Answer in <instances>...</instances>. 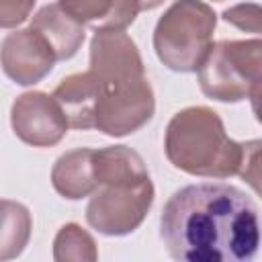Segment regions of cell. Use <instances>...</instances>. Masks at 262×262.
<instances>
[{
  "label": "cell",
  "mask_w": 262,
  "mask_h": 262,
  "mask_svg": "<svg viewBox=\"0 0 262 262\" xmlns=\"http://www.w3.org/2000/svg\"><path fill=\"white\" fill-rule=\"evenodd\" d=\"M160 235L174 260L246 262L260 248L262 223L244 190L201 182L176 190L166 201Z\"/></svg>",
  "instance_id": "obj_1"
},
{
  "label": "cell",
  "mask_w": 262,
  "mask_h": 262,
  "mask_svg": "<svg viewBox=\"0 0 262 262\" xmlns=\"http://www.w3.org/2000/svg\"><path fill=\"white\" fill-rule=\"evenodd\" d=\"M96 190L86 207V221L104 235L135 231L154 205V184L145 162L127 145L94 149Z\"/></svg>",
  "instance_id": "obj_2"
},
{
  "label": "cell",
  "mask_w": 262,
  "mask_h": 262,
  "mask_svg": "<svg viewBox=\"0 0 262 262\" xmlns=\"http://www.w3.org/2000/svg\"><path fill=\"white\" fill-rule=\"evenodd\" d=\"M164 151L174 168L205 178H229L242 162V143L229 139L221 117L209 106L178 111L166 127Z\"/></svg>",
  "instance_id": "obj_3"
},
{
  "label": "cell",
  "mask_w": 262,
  "mask_h": 262,
  "mask_svg": "<svg viewBox=\"0 0 262 262\" xmlns=\"http://www.w3.org/2000/svg\"><path fill=\"white\" fill-rule=\"evenodd\" d=\"M217 14L203 0H176L154 29L158 59L172 72H196L213 45Z\"/></svg>",
  "instance_id": "obj_4"
},
{
  "label": "cell",
  "mask_w": 262,
  "mask_h": 262,
  "mask_svg": "<svg viewBox=\"0 0 262 262\" xmlns=\"http://www.w3.org/2000/svg\"><path fill=\"white\" fill-rule=\"evenodd\" d=\"M196 72L205 96L239 102L256 84H262V39L219 41L211 45Z\"/></svg>",
  "instance_id": "obj_5"
},
{
  "label": "cell",
  "mask_w": 262,
  "mask_h": 262,
  "mask_svg": "<svg viewBox=\"0 0 262 262\" xmlns=\"http://www.w3.org/2000/svg\"><path fill=\"white\" fill-rule=\"evenodd\" d=\"M98 86L100 96L94 113V127L104 135L125 137L151 121L156 100L151 84L145 76L121 82L98 80Z\"/></svg>",
  "instance_id": "obj_6"
},
{
  "label": "cell",
  "mask_w": 262,
  "mask_h": 262,
  "mask_svg": "<svg viewBox=\"0 0 262 262\" xmlns=\"http://www.w3.org/2000/svg\"><path fill=\"white\" fill-rule=\"evenodd\" d=\"M14 135L33 147H51L68 133V117L53 94L33 90L16 96L10 108Z\"/></svg>",
  "instance_id": "obj_7"
},
{
  "label": "cell",
  "mask_w": 262,
  "mask_h": 262,
  "mask_svg": "<svg viewBox=\"0 0 262 262\" xmlns=\"http://www.w3.org/2000/svg\"><path fill=\"white\" fill-rule=\"evenodd\" d=\"M57 61L47 41L35 29H18L2 41V70L18 86L41 82Z\"/></svg>",
  "instance_id": "obj_8"
},
{
  "label": "cell",
  "mask_w": 262,
  "mask_h": 262,
  "mask_svg": "<svg viewBox=\"0 0 262 262\" xmlns=\"http://www.w3.org/2000/svg\"><path fill=\"white\" fill-rule=\"evenodd\" d=\"M102 82H121L145 76L135 41L123 31H96L90 41V68Z\"/></svg>",
  "instance_id": "obj_9"
},
{
  "label": "cell",
  "mask_w": 262,
  "mask_h": 262,
  "mask_svg": "<svg viewBox=\"0 0 262 262\" xmlns=\"http://www.w3.org/2000/svg\"><path fill=\"white\" fill-rule=\"evenodd\" d=\"M53 96L59 102L63 115L68 117L70 127L74 129L94 127V113L100 96V86L90 70L63 78L53 90Z\"/></svg>",
  "instance_id": "obj_10"
},
{
  "label": "cell",
  "mask_w": 262,
  "mask_h": 262,
  "mask_svg": "<svg viewBox=\"0 0 262 262\" xmlns=\"http://www.w3.org/2000/svg\"><path fill=\"white\" fill-rule=\"evenodd\" d=\"M29 27L47 41L57 59L74 57L84 43V25L66 12L59 2L45 4L33 16Z\"/></svg>",
  "instance_id": "obj_11"
},
{
  "label": "cell",
  "mask_w": 262,
  "mask_h": 262,
  "mask_svg": "<svg viewBox=\"0 0 262 262\" xmlns=\"http://www.w3.org/2000/svg\"><path fill=\"white\" fill-rule=\"evenodd\" d=\"M51 184L68 201L90 196L96 190L94 174V149L78 147L57 158L51 170Z\"/></svg>",
  "instance_id": "obj_12"
},
{
  "label": "cell",
  "mask_w": 262,
  "mask_h": 262,
  "mask_svg": "<svg viewBox=\"0 0 262 262\" xmlns=\"http://www.w3.org/2000/svg\"><path fill=\"white\" fill-rule=\"evenodd\" d=\"M78 23L94 31H125L141 10L137 0H57Z\"/></svg>",
  "instance_id": "obj_13"
},
{
  "label": "cell",
  "mask_w": 262,
  "mask_h": 262,
  "mask_svg": "<svg viewBox=\"0 0 262 262\" xmlns=\"http://www.w3.org/2000/svg\"><path fill=\"white\" fill-rule=\"evenodd\" d=\"M31 213L25 205L2 201V231H0V260L18 256L31 235Z\"/></svg>",
  "instance_id": "obj_14"
},
{
  "label": "cell",
  "mask_w": 262,
  "mask_h": 262,
  "mask_svg": "<svg viewBox=\"0 0 262 262\" xmlns=\"http://www.w3.org/2000/svg\"><path fill=\"white\" fill-rule=\"evenodd\" d=\"M53 258L57 262L68 260H86L94 262L98 258L96 244L88 231H84L78 223H66L59 227L53 242Z\"/></svg>",
  "instance_id": "obj_15"
},
{
  "label": "cell",
  "mask_w": 262,
  "mask_h": 262,
  "mask_svg": "<svg viewBox=\"0 0 262 262\" xmlns=\"http://www.w3.org/2000/svg\"><path fill=\"white\" fill-rule=\"evenodd\" d=\"M237 174L262 199V139H250L242 143V162Z\"/></svg>",
  "instance_id": "obj_16"
},
{
  "label": "cell",
  "mask_w": 262,
  "mask_h": 262,
  "mask_svg": "<svg viewBox=\"0 0 262 262\" xmlns=\"http://www.w3.org/2000/svg\"><path fill=\"white\" fill-rule=\"evenodd\" d=\"M221 16L225 23L237 27L239 31L262 35V4L242 2V4L225 8Z\"/></svg>",
  "instance_id": "obj_17"
},
{
  "label": "cell",
  "mask_w": 262,
  "mask_h": 262,
  "mask_svg": "<svg viewBox=\"0 0 262 262\" xmlns=\"http://www.w3.org/2000/svg\"><path fill=\"white\" fill-rule=\"evenodd\" d=\"M35 6V0H0V27L12 29L25 23Z\"/></svg>",
  "instance_id": "obj_18"
},
{
  "label": "cell",
  "mask_w": 262,
  "mask_h": 262,
  "mask_svg": "<svg viewBox=\"0 0 262 262\" xmlns=\"http://www.w3.org/2000/svg\"><path fill=\"white\" fill-rule=\"evenodd\" d=\"M248 98H250V104H252V111H254L256 121L262 125V84H256V86L250 90Z\"/></svg>",
  "instance_id": "obj_19"
},
{
  "label": "cell",
  "mask_w": 262,
  "mask_h": 262,
  "mask_svg": "<svg viewBox=\"0 0 262 262\" xmlns=\"http://www.w3.org/2000/svg\"><path fill=\"white\" fill-rule=\"evenodd\" d=\"M137 2H139L141 10H154V8L164 4V0H137Z\"/></svg>",
  "instance_id": "obj_20"
},
{
  "label": "cell",
  "mask_w": 262,
  "mask_h": 262,
  "mask_svg": "<svg viewBox=\"0 0 262 262\" xmlns=\"http://www.w3.org/2000/svg\"><path fill=\"white\" fill-rule=\"evenodd\" d=\"M215 2H221V0H215Z\"/></svg>",
  "instance_id": "obj_21"
}]
</instances>
